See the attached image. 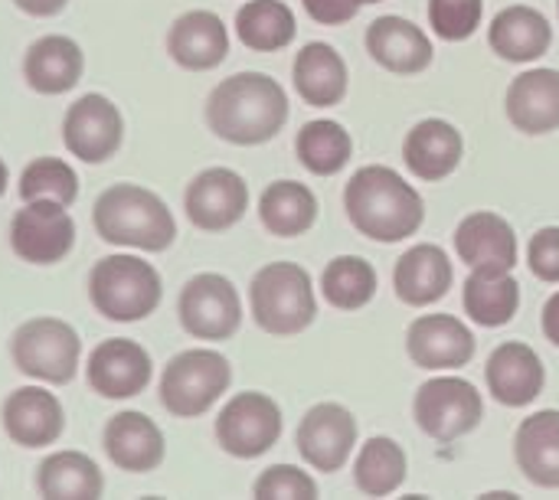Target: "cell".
Returning <instances> with one entry per match:
<instances>
[{
    "instance_id": "obj_42",
    "label": "cell",
    "mask_w": 559,
    "mask_h": 500,
    "mask_svg": "<svg viewBox=\"0 0 559 500\" xmlns=\"http://www.w3.org/2000/svg\"><path fill=\"white\" fill-rule=\"evenodd\" d=\"M13 7L26 16L46 20V16H59L69 7V0H13Z\"/></svg>"
},
{
    "instance_id": "obj_26",
    "label": "cell",
    "mask_w": 559,
    "mask_h": 500,
    "mask_svg": "<svg viewBox=\"0 0 559 500\" xmlns=\"http://www.w3.org/2000/svg\"><path fill=\"white\" fill-rule=\"evenodd\" d=\"M508 121L524 134H550L559 128V69H527L504 95Z\"/></svg>"
},
{
    "instance_id": "obj_40",
    "label": "cell",
    "mask_w": 559,
    "mask_h": 500,
    "mask_svg": "<svg viewBox=\"0 0 559 500\" xmlns=\"http://www.w3.org/2000/svg\"><path fill=\"white\" fill-rule=\"evenodd\" d=\"M527 269L534 278L547 285H559V226H544L531 236Z\"/></svg>"
},
{
    "instance_id": "obj_32",
    "label": "cell",
    "mask_w": 559,
    "mask_h": 500,
    "mask_svg": "<svg viewBox=\"0 0 559 500\" xmlns=\"http://www.w3.org/2000/svg\"><path fill=\"white\" fill-rule=\"evenodd\" d=\"M465 314L481 328H504L521 311V282L511 272H472L462 288Z\"/></svg>"
},
{
    "instance_id": "obj_28",
    "label": "cell",
    "mask_w": 559,
    "mask_h": 500,
    "mask_svg": "<svg viewBox=\"0 0 559 500\" xmlns=\"http://www.w3.org/2000/svg\"><path fill=\"white\" fill-rule=\"evenodd\" d=\"M514 459L521 475L544 488H559V409H540L518 426L514 436Z\"/></svg>"
},
{
    "instance_id": "obj_36",
    "label": "cell",
    "mask_w": 559,
    "mask_h": 500,
    "mask_svg": "<svg viewBox=\"0 0 559 500\" xmlns=\"http://www.w3.org/2000/svg\"><path fill=\"white\" fill-rule=\"evenodd\" d=\"M380 275L364 255H337L321 272L324 301L337 311H360L377 298Z\"/></svg>"
},
{
    "instance_id": "obj_8",
    "label": "cell",
    "mask_w": 559,
    "mask_h": 500,
    "mask_svg": "<svg viewBox=\"0 0 559 500\" xmlns=\"http://www.w3.org/2000/svg\"><path fill=\"white\" fill-rule=\"evenodd\" d=\"M177 321L193 341H233L242 328V298L226 275L200 272L177 295Z\"/></svg>"
},
{
    "instance_id": "obj_17",
    "label": "cell",
    "mask_w": 559,
    "mask_h": 500,
    "mask_svg": "<svg viewBox=\"0 0 559 500\" xmlns=\"http://www.w3.org/2000/svg\"><path fill=\"white\" fill-rule=\"evenodd\" d=\"M105 459L128 475H151L167 459L164 429L141 409H118L102 426Z\"/></svg>"
},
{
    "instance_id": "obj_30",
    "label": "cell",
    "mask_w": 559,
    "mask_h": 500,
    "mask_svg": "<svg viewBox=\"0 0 559 500\" xmlns=\"http://www.w3.org/2000/svg\"><path fill=\"white\" fill-rule=\"evenodd\" d=\"M36 491L49 500H95L105 495V475L88 452L59 449L36 465Z\"/></svg>"
},
{
    "instance_id": "obj_22",
    "label": "cell",
    "mask_w": 559,
    "mask_h": 500,
    "mask_svg": "<svg viewBox=\"0 0 559 500\" xmlns=\"http://www.w3.org/2000/svg\"><path fill=\"white\" fill-rule=\"evenodd\" d=\"M85 75V52L66 33H46L23 52V82L36 95H69Z\"/></svg>"
},
{
    "instance_id": "obj_1",
    "label": "cell",
    "mask_w": 559,
    "mask_h": 500,
    "mask_svg": "<svg viewBox=\"0 0 559 500\" xmlns=\"http://www.w3.org/2000/svg\"><path fill=\"white\" fill-rule=\"evenodd\" d=\"M288 95L265 72H236L206 95V128L236 147H259L282 134L288 121Z\"/></svg>"
},
{
    "instance_id": "obj_38",
    "label": "cell",
    "mask_w": 559,
    "mask_h": 500,
    "mask_svg": "<svg viewBox=\"0 0 559 500\" xmlns=\"http://www.w3.org/2000/svg\"><path fill=\"white\" fill-rule=\"evenodd\" d=\"M485 0H429V26L439 39L462 43L478 33Z\"/></svg>"
},
{
    "instance_id": "obj_41",
    "label": "cell",
    "mask_w": 559,
    "mask_h": 500,
    "mask_svg": "<svg viewBox=\"0 0 559 500\" xmlns=\"http://www.w3.org/2000/svg\"><path fill=\"white\" fill-rule=\"evenodd\" d=\"M367 0H301L305 13L321 26H344L350 23Z\"/></svg>"
},
{
    "instance_id": "obj_25",
    "label": "cell",
    "mask_w": 559,
    "mask_h": 500,
    "mask_svg": "<svg viewBox=\"0 0 559 500\" xmlns=\"http://www.w3.org/2000/svg\"><path fill=\"white\" fill-rule=\"evenodd\" d=\"M455 282L452 259L436 242H419L403 252V259L393 269V288L396 298L409 308H429L449 295Z\"/></svg>"
},
{
    "instance_id": "obj_6",
    "label": "cell",
    "mask_w": 559,
    "mask_h": 500,
    "mask_svg": "<svg viewBox=\"0 0 559 500\" xmlns=\"http://www.w3.org/2000/svg\"><path fill=\"white\" fill-rule=\"evenodd\" d=\"M233 386V364L213 347L174 354L157 380V400L174 419L206 416Z\"/></svg>"
},
{
    "instance_id": "obj_45",
    "label": "cell",
    "mask_w": 559,
    "mask_h": 500,
    "mask_svg": "<svg viewBox=\"0 0 559 500\" xmlns=\"http://www.w3.org/2000/svg\"><path fill=\"white\" fill-rule=\"evenodd\" d=\"M367 3H383V0H367Z\"/></svg>"
},
{
    "instance_id": "obj_24",
    "label": "cell",
    "mask_w": 559,
    "mask_h": 500,
    "mask_svg": "<svg viewBox=\"0 0 559 500\" xmlns=\"http://www.w3.org/2000/svg\"><path fill=\"white\" fill-rule=\"evenodd\" d=\"M462 154H465L462 131L445 118H423L419 124L409 128L403 141V160L409 174L426 183H439L452 177L462 164Z\"/></svg>"
},
{
    "instance_id": "obj_29",
    "label": "cell",
    "mask_w": 559,
    "mask_h": 500,
    "mask_svg": "<svg viewBox=\"0 0 559 500\" xmlns=\"http://www.w3.org/2000/svg\"><path fill=\"white\" fill-rule=\"evenodd\" d=\"M488 43L491 49L508 59V62H534L550 52L554 46V26L550 20L524 3L504 7L491 26H488Z\"/></svg>"
},
{
    "instance_id": "obj_9",
    "label": "cell",
    "mask_w": 559,
    "mask_h": 500,
    "mask_svg": "<svg viewBox=\"0 0 559 500\" xmlns=\"http://www.w3.org/2000/svg\"><path fill=\"white\" fill-rule=\"evenodd\" d=\"M282 429H285L282 406L269 393H259V390H246L226 400V406L219 409L213 422L216 445L226 455L242 459V462H252L272 452L282 439Z\"/></svg>"
},
{
    "instance_id": "obj_10",
    "label": "cell",
    "mask_w": 559,
    "mask_h": 500,
    "mask_svg": "<svg viewBox=\"0 0 559 500\" xmlns=\"http://www.w3.org/2000/svg\"><path fill=\"white\" fill-rule=\"evenodd\" d=\"M413 416L429 439L455 442L481 426L485 400L478 386L462 377H432L416 390Z\"/></svg>"
},
{
    "instance_id": "obj_23",
    "label": "cell",
    "mask_w": 559,
    "mask_h": 500,
    "mask_svg": "<svg viewBox=\"0 0 559 500\" xmlns=\"http://www.w3.org/2000/svg\"><path fill=\"white\" fill-rule=\"evenodd\" d=\"M364 43H367L370 59L396 75H419L432 66V56H436L423 26H416L413 20L393 16V13L377 16L367 26Z\"/></svg>"
},
{
    "instance_id": "obj_33",
    "label": "cell",
    "mask_w": 559,
    "mask_h": 500,
    "mask_svg": "<svg viewBox=\"0 0 559 500\" xmlns=\"http://www.w3.org/2000/svg\"><path fill=\"white\" fill-rule=\"evenodd\" d=\"M236 36L252 52H282L295 43L298 23L285 0H246L236 10Z\"/></svg>"
},
{
    "instance_id": "obj_31",
    "label": "cell",
    "mask_w": 559,
    "mask_h": 500,
    "mask_svg": "<svg viewBox=\"0 0 559 500\" xmlns=\"http://www.w3.org/2000/svg\"><path fill=\"white\" fill-rule=\"evenodd\" d=\"M259 219L278 239L305 236L318 223V197L298 180H275L259 197Z\"/></svg>"
},
{
    "instance_id": "obj_39",
    "label": "cell",
    "mask_w": 559,
    "mask_h": 500,
    "mask_svg": "<svg viewBox=\"0 0 559 500\" xmlns=\"http://www.w3.org/2000/svg\"><path fill=\"white\" fill-rule=\"evenodd\" d=\"M252 498L259 500H314L318 498V481L295 468V465H272L265 468L255 485H252Z\"/></svg>"
},
{
    "instance_id": "obj_4",
    "label": "cell",
    "mask_w": 559,
    "mask_h": 500,
    "mask_svg": "<svg viewBox=\"0 0 559 500\" xmlns=\"http://www.w3.org/2000/svg\"><path fill=\"white\" fill-rule=\"evenodd\" d=\"M92 308L111 324H138L147 321L164 301V278L154 262L134 252L102 255L88 269L85 282Z\"/></svg>"
},
{
    "instance_id": "obj_44",
    "label": "cell",
    "mask_w": 559,
    "mask_h": 500,
    "mask_svg": "<svg viewBox=\"0 0 559 500\" xmlns=\"http://www.w3.org/2000/svg\"><path fill=\"white\" fill-rule=\"evenodd\" d=\"M7 187H10V167H7V160L0 157V197L7 193Z\"/></svg>"
},
{
    "instance_id": "obj_21",
    "label": "cell",
    "mask_w": 559,
    "mask_h": 500,
    "mask_svg": "<svg viewBox=\"0 0 559 500\" xmlns=\"http://www.w3.org/2000/svg\"><path fill=\"white\" fill-rule=\"evenodd\" d=\"M167 56L187 72H210L229 56V29L213 10H187L167 29Z\"/></svg>"
},
{
    "instance_id": "obj_37",
    "label": "cell",
    "mask_w": 559,
    "mask_h": 500,
    "mask_svg": "<svg viewBox=\"0 0 559 500\" xmlns=\"http://www.w3.org/2000/svg\"><path fill=\"white\" fill-rule=\"evenodd\" d=\"M16 193H20L23 203L49 200V203L72 206L79 200V174H75V167L66 157L39 154V157L23 164Z\"/></svg>"
},
{
    "instance_id": "obj_3",
    "label": "cell",
    "mask_w": 559,
    "mask_h": 500,
    "mask_svg": "<svg viewBox=\"0 0 559 500\" xmlns=\"http://www.w3.org/2000/svg\"><path fill=\"white\" fill-rule=\"evenodd\" d=\"M92 229L102 242L134 252H167L177 219L167 200L141 183H111L92 203Z\"/></svg>"
},
{
    "instance_id": "obj_46",
    "label": "cell",
    "mask_w": 559,
    "mask_h": 500,
    "mask_svg": "<svg viewBox=\"0 0 559 500\" xmlns=\"http://www.w3.org/2000/svg\"><path fill=\"white\" fill-rule=\"evenodd\" d=\"M557 7H559V0H557Z\"/></svg>"
},
{
    "instance_id": "obj_2",
    "label": "cell",
    "mask_w": 559,
    "mask_h": 500,
    "mask_svg": "<svg viewBox=\"0 0 559 500\" xmlns=\"http://www.w3.org/2000/svg\"><path fill=\"white\" fill-rule=\"evenodd\" d=\"M344 210L360 236L386 246L416 236L426 223V203L419 190L386 164H367L347 180Z\"/></svg>"
},
{
    "instance_id": "obj_16",
    "label": "cell",
    "mask_w": 559,
    "mask_h": 500,
    "mask_svg": "<svg viewBox=\"0 0 559 500\" xmlns=\"http://www.w3.org/2000/svg\"><path fill=\"white\" fill-rule=\"evenodd\" d=\"M295 449L301 462L314 472L334 475L350 462L357 449V419L341 403H318L305 413L295 432Z\"/></svg>"
},
{
    "instance_id": "obj_5",
    "label": "cell",
    "mask_w": 559,
    "mask_h": 500,
    "mask_svg": "<svg viewBox=\"0 0 559 500\" xmlns=\"http://www.w3.org/2000/svg\"><path fill=\"white\" fill-rule=\"evenodd\" d=\"M252 321L272 337H295L318 318V298L311 272L298 262H269L249 285Z\"/></svg>"
},
{
    "instance_id": "obj_15",
    "label": "cell",
    "mask_w": 559,
    "mask_h": 500,
    "mask_svg": "<svg viewBox=\"0 0 559 500\" xmlns=\"http://www.w3.org/2000/svg\"><path fill=\"white\" fill-rule=\"evenodd\" d=\"M0 426L13 445H20L26 452H39L62 439L66 409H62L59 396L52 393V386L29 383V386H16L7 393V400L0 406Z\"/></svg>"
},
{
    "instance_id": "obj_34",
    "label": "cell",
    "mask_w": 559,
    "mask_h": 500,
    "mask_svg": "<svg viewBox=\"0 0 559 500\" xmlns=\"http://www.w3.org/2000/svg\"><path fill=\"white\" fill-rule=\"evenodd\" d=\"M409 475V459L403 445L390 436H373L360 445L354 462V485L367 498H390L403 488Z\"/></svg>"
},
{
    "instance_id": "obj_18",
    "label": "cell",
    "mask_w": 559,
    "mask_h": 500,
    "mask_svg": "<svg viewBox=\"0 0 559 500\" xmlns=\"http://www.w3.org/2000/svg\"><path fill=\"white\" fill-rule=\"evenodd\" d=\"M475 334L455 314H423L406 331V354L423 370H462L475 357Z\"/></svg>"
},
{
    "instance_id": "obj_11",
    "label": "cell",
    "mask_w": 559,
    "mask_h": 500,
    "mask_svg": "<svg viewBox=\"0 0 559 500\" xmlns=\"http://www.w3.org/2000/svg\"><path fill=\"white\" fill-rule=\"evenodd\" d=\"M7 239L20 262L46 269V265H59L72 255L79 229H75L69 206L49 203V200H33L13 213Z\"/></svg>"
},
{
    "instance_id": "obj_43",
    "label": "cell",
    "mask_w": 559,
    "mask_h": 500,
    "mask_svg": "<svg viewBox=\"0 0 559 500\" xmlns=\"http://www.w3.org/2000/svg\"><path fill=\"white\" fill-rule=\"evenodd\" d=\"M544 337L554 344V347H559V291L557 295H550V301L544 305Z\"/></svg>"
},
{
    "instance_id": "obj_14",
    "label": "cell",
    "mask_w": 559,
    "mask_h": 500,
    "mask_svg": "<svg viewBox=\"0 0 559 500\" xmlns=\"http://www.w3.org/2000/svg\"><path fill=\"white\" fill-rule=\"evenodd\" d=\"M249 210V183L233 167H206L183 190V213L200 233H226Z\"/></svg>"
},
{
    "instance_id": "obj_27",
    "label": "cell",
    "mask_w": 559,
    "mask_h": 500,
    "mask_svg": "<svg viewBox=\"0 0 559 500\" xmlns=\"http://www.w3.org/2000/svg\"><path fill=\"white\" fill-rule=\"evenodd\" d=\"M292 82H295V92L305 105L311 108H334L344 102L347 95V62L344 56L331 46V43H305L298 52H295V62H292Z\"/></svg>"
},
{
    "instance_id": "obj_20",
    "label": "cell",
    "mask_w": 559,
    "mask_h": 500,
    "mask_svg": "<svg viewBox=\"0 0 559 500\" xmlns=\"http://www.w3.org/2000/svg\"><path fill=\"white\" fill-rule=\"evenodd\" d=\"M485 383L488 393L508 406V409H524L531 406L544 386H547V367L540 360V354L521 341H508L501 347H495V354L485 364Z\"/></svg>"
},
{
    "instance_id": "obj_7",
    "label": "cell",
    "mask_w": 559,
    "mask_h": 500,
    "mask_svg": "<svg viewBox=\"0 0 559 500\" xmlns=\"http://www.w3.org/2000/svg\"><path fill=\"white\" fill-rule=\"evenodd\" d=\"M10 360L33 383L66 386L82 370V337L69 321L36 314L10 334Z\"/></svg>"
},
{
    "instance_id": "obj_13",
    "label": "cell",
    "mask_w": 559,
    "mask_h": 500,
    "mask_svg": "<svg viewBox=\"0 0 559 500\" xmlns=\"http://www.w3.org/2000/svg\"><path fill=\"white\" fill-rule=\"evenodd\" d=\"M154 380V360L144 344L131 337H108L85 357V383L95 396L128 403L147 393Z\"/></svg>"
},
{
    "instance_id": "obj_19",
    "label": "cell",
    "mask_w": 559,
    "mask_h": 500,
    "mask_svg": "<svg viewBox=\"0 0 559 500\" xmlns=\"http://www.w3.org/2000/svg\"><path fill=\"white\" fill-rule=\"evenodd\" d=\"M455 252L472 272H514L518 233L501 213L478 210L455 226Z\"/></svg>"
},
{
    "instance_id": "obj_35",
    "label": "cell",
    "mask_w": 559,
    "mask_h": 500,
    "mask_svg": "<svg viewBox=\"0 0 559 500\" xmlns=\"http://www.w3.org/2000/svg\"><path fill=\"white\" fill-rule=\"evenodd\" d=\"M295 154L301 167L314 177H334L341 174L354 157V138L350 131L334 118H314L305 121L295 138Z\"/></svg>"
},
{
    "instance_id": "obj_12",
    "label": "cell",
    "mask_w": 559,
    "mask_h": 500,
    "mask_svg": "<svg viewBox=\"0 0 559 500\" xmlns=\"http://www.w3.org/2000/svg\"><path fill=\"white\" fill-rule=\"evenodd\" d=\"M62 144L82 164H108L124 144L121 108L102 92L79 95L62 115Z\"/></svg>"
}]
</instances>
